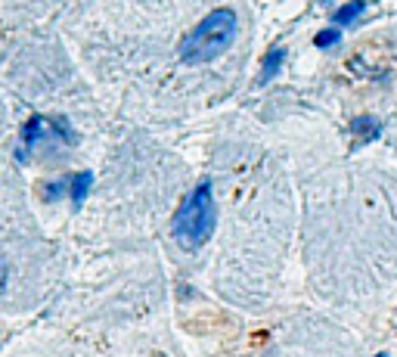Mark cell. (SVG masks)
Listing matches in <instances>:
<instances>
[{"label": "cell", "mask_w": 397, "mask_h": 357, "mask_svg": "<svg viewBox=\"0 0 397 357\" xmlns=\"http://www.w3.org/2000/svg\"><path fill=\"white\" fill-rule=\"evenodd\" d=\"M91 187H93V174H91V171H81V174H75V177H72V183H69V196H72L75 208H78L81 202L87 199Z\"/></svg>", "instance_id": "cell-4"}, {"label": "cell", "mask_w": 397, "mask_h": 357, "mask_svg": "<svg viewBox=\"0 0 397 357\" xmlns=\"http://www.w3.org/2000/svg\"><path fill=\"white\" fill-rule=\"evenodd\" d=\"M215 224H217V208H215V196H211V183L202 181L189 193V199L177 208L174 236L187 249H199L215 233Z\"/></svg>", "instance_id": "cell-2"}, {"label": "cell", "mask_w": 397, "mask_h": 357, "mask_svg": "<svg viewBox=\"0 0 397 357\" xmlns=\"http://www.w3.org/2000/svg\"><path fill=\"white\" fill-rule=\"evenodd\" d=\"M282 59H286V50L282 47H274V50L264 56V65H261V84H267L274 75H280V65H282Z\"/></svg>", "instance_id": "cell-5"}, {"label": "cell", "mask_w": 397, "mask_h": 357, "mask_svg": "<svg viewBox=\"0 0 397 357\" xmlns=\"http://www.w3.org/2000/svg\"><path fill=\"white\" fill-rule=\"evenodd\" d=\"M53 128H59V124H47L40 115L28 118V124H25V128H22V146H25V152L32 150V146H34V143H38L44 134H50Z\"/></svg>", "instance_id": "cell-3"}, {"label": "cell", "mask_w": 397, "mask_h": 357, "mask_svg": "<svg viewBox=\"0 0 397 357\" xmlns=\"http://www.w3.org/2000/svg\"><path fill=\"white\" fill-rule=\"evenodd\" d=\"M376 357H388V354H385V351H382V354H376Z\"/></svg>", "instance_id": "cell-10"}, {"label": "cell", "mask_w": 397, "mask_h": 357, "mask_svg": "<svg viewBox=\"0 0 397 357\" xmlns=\"http://www.w3.org/2000/svg\"><path fill=\"white\" fill-rule=\"evenodd\" d=\"M339 38H341L339 28H326V32H320L317 38H313V44H317V47H335V44H339Z\"/></svg>", "instance_id": "cell-8"}, {"label": "cell", "mask_w": 397, "mask_h": 357, "mask_svg": "<svg viewBox=\"0 0 397 357\" xmlns=\"http://www.w3.org/2000/svg\"><path fill=\"white\" fill-rule=\"evenodd\" d=\"M366 10V3H360V0H354V3H345V7H339L333 13V28L335 25H351L354 19H357L360 13H363Z\"/></svg>", "instance_id": "cell-7"}, {"label": "cell", "mask_w": 397, "mask_h": 357, "mask_svg": "<svg viewBox=\"0 0 397 357\" xmlns=\"http://www.w3.org/2000/svg\"><path fill=\"white\" fill-rule=\"evenodd\" d=\"M351 128H354V134H357V140H360V143L376 140V137L382 134V124H378V118H372V115H360L357 122L351 124Z\"/></svg>", "instance_id": "cell-6"}, {"label": "cell", "mask_w": 397, "mask_h": 357, "mask_svg": "<svg viewBox=\"0 0 397 357\" xmlns=\"http://www.w3.org/2000/svg\"><path fill=\"white\" fill-rule=\"evenodd\" d=\"M236 13L227 7L221 10H211L187 38L180 41V56L187 62H208V59H217L236 38Z\"/></svg>", "instance_id": "cell-1"}, {"label": "cell", "mask_w": 397, "mask_h": 357, "mask_svg": "<svg viewBox=\"0 0 397 357\" xmlns=\"http://www.w3.org/2000/svg\"><path fill=\"white\" fill-rule=\"evenodd\" d=\"M3 279H7V267L0 264V286H3Z\"/></svg>", "instance_id": "cell-9"}]
</instances>
